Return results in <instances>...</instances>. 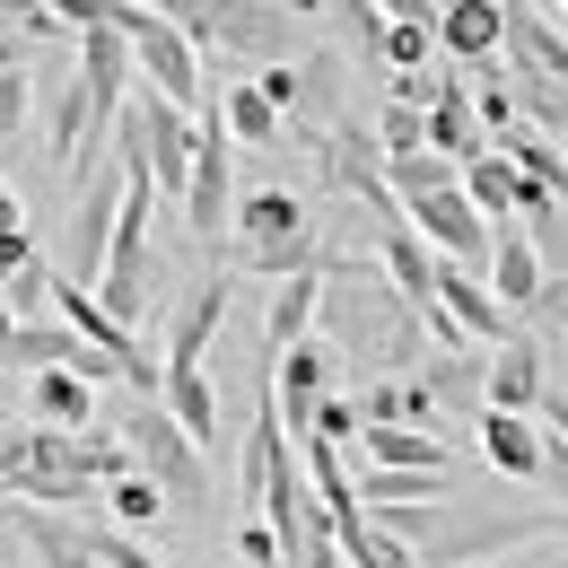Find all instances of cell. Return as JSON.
<instances>
[{
  "instance_id": "ba28073f",
  "label": "cell",
  "mask_w": 568,
  "mask_h": 568,
  "mask_svg": "<svg viewBox=\"0 0 568 568\" xmlns=\"http://www.w3.org/2000/svg\"><path fill=\"white\" fill-rule=\"evenodd\" d=\"M437 306H446V315H455V333H464V342H481V351H498V342H516V333H525L473 263H437Z\"/></svg>"
},
{
  "instance_id": "f1b7e54d",
  "label": "cell",
  "mask_w": 568,
  "mask_h": 568,
  "mask_svg": "<svg viewBox=\"0 0 568 568\" xmlns=\"http://www.w3.org/2000/svg\"><path fill=\"white\" fill-rule=\"evenodd\" d=\"M236 272H263V281L324 272V227H315V236H288V245H254V254H236Z\"/></svg>"
},
{
  "instance_id": "ee69618b",
  "label": "cell",
  "mask_w": 568,
  "mask_h": 568,
  "mask_svg": "<svg viewBox=\"0 0 568 568\" xmlns=\"http://www.w3.org/2000/svg\"><path fill=\"white\" fill-rule=\"evenodd\" d=\"M27 53H36L27 36H0V71H27Z\"/></svg>"
},
{
  "instance_id": "7c38bea8",
  "label": "cell",
  "mask_w": 568,
  "mask_h": 568,
  "mask_svg": "<svg viewBox=\"0 0 568 568\" xmlns=\"http://www.w3.org/2000/svg\"><path fill=\"white\" fill-rule=\"evenodd\" d=\"M227 272H211L202 288H184V306L166 315V367H202V351H211V333L227 324Z\"/></svg>"
},
{
  "instance_id": "b9f144b4",
  "label": "cell",
  "mask_w": 568,
  "mask_h": 568,
  "mask_svg": "<svg viewBox=\"0 0 568 568\" xmlns=\"http://www.w3.org/2000/svg\"><path fill=\"white\" fill-rule=\"evenodd\" d=\"M385 18H412V27H437V0H376Z\"/></svg>"
},
{
  "instance_id": "5b68a950",
  "label": "cell",
  "mask_w": 568,
  "mask_h": 568,
  "mask_svg": "<svg viewBox=\"0 0 568 568\" xmlns=\"http://www.w3.org/2000/svg\"><path fill=\"white\" fill-rule=\"evenodd\" d=\"M175 211L193 219V236L202 245H227V227H236V141H227V123L202 114V141H193V184H184V202Z\"/></svg>"
},
{
  "instance_id": "ac0fdd59",
  "label": "cell",
  "mask_w": 568,
  "mask_h": 568,
  "mask_svg": "<svg viewBox=\"0 0 568 568\" xmlns=\"http://www.w3.org/2000/svg\"><path fill=\"white\" fill-rule=\"evenodd\" d=\"M27 412H36V428H97V385L71 376V367H36L27 376Z\"/></svg>"
},
{
  "instance_id": "7a4b0ae2",
  "label": "cell",
  "mask_w": 568,
  "mask_h": 568,
  "mask_svg": "<svg viewBox=\"0 0 568 568\" xmlns=\"http://www.w3.org/2000/svg\"><path fill=\"white\" fill-rule=\"evenodd\" d=\"M105 27H123L141 88H158V97H166V105H184V114H202V97H211V79H202V44H193L175 18H158V9H141V0H114V18H105Z\"/></svg>"
},
{
  "instance_id": "7bdbcfd3",
  "label": "cell",
  "mask_w": 568,
  "mask_h": 568,
  "mask_svg": "<svg viewBox=\"0 0 568 568\" xmlns=\"http://www.w3.org/2000/svg\"><path fill=\"white\" fill-rule=\"evenodd\" d=\"M18 227H27V202H18L9 184H0V236H18Z\"/></svg>"
},
{
  "instance_id": "bcb514c9",
  "label": "cell",
  "mask_w": 568,
  "mask_h": 568,
  "mask_svg": "<svg viewBox=\"0 0 568 568\" xmlns=\"http://www.w3.org/2000/svg\"><path fill=\"white\" fill-rule=\"evenodd\" d=\"M551 9H560V27H568V0H551Z\"/></svg>"
},
{
  "instance_id": "9c48e42d",
  "label": "cell",
  "mask_w": 568,
  "mask_h": 568,
  "mask_svg": "<svg viewBox=\"0 0 568 568\" xmlns=\"http://www.w3.org/2000/svg\"><path fill=\"white\" fill-rule=\"evenodd\" d=\"M437 53L464 62V71L498 62L507 53V0H446L437 9Z\"/></svg>"
},
{
  "instance_id": "9a60e30c",
  "label": "cell",
  "mask_w": 568,
  "mask_h": 568,
  "mask_svg": "<svg viewBox=\"0 0 568 568\" xmlns=\"http://www.w3.org/2000/svg\"><path fill=\"white\" fill-rule=\"evenodd\" d=\"M420 385L428 403H446V412H490V351H428L420 358Z\"/></svg>"
},
{
  "instance_id": "d6a6232c",
  "label": "cell",
  "mask_w": 568,
  "mask_h": 568,
  "mask_svg": "<svg viewBox=\"0 0 568 568\" xmlns=\"http://www.w3.org/2000/svg\"><path fill=\"white\" fill-rule=\"evenodd\" d=\"M525 333H534V342H568V272L542 281V297L525 306Z\"/></svg>"
},
{
  "instance_id": "e575fe53",
  "label": "cell",
  "mask_w": 568,
  "mask_h": 568,
  "mask_svg": "<svg viewBox=\"0 0 568 568\" xmlns=\"http://www.w3.org/2000/svg\"><path fill=\"white\" fill-rule=\"evenodd\" d=\"M236 568H288L281 534H272L263 516H245V525H236Z\"/></svg>"
},
{
  "instance_id": "8992f818",
  "label": "cell",
  "mask_w": 568,
  "mask_h": 568,
  "mask_svg": "<svg viewBox=\"0 0 568 568\" xmlns=\"http://www.w3.org/2000/svg\"><path fill=\"white\" fill-rule=\"evenodd\" d=\"M403 219L428 236L437 263H473V272H490V219L464 202V184H455V193H428V202H403Z\"/></svg>"
},
{
  "instance_id": "30bf717a",
  "label": "cell",
  "mask_w": 568,
  "mask_h": 568,
  "mask_svg": "<svg viewBox=\"0 0 568 568\" xmlns=\"http://www.w3.org/2000/svg\"><path fill=\"white\" fill-rule=\"evenodd\" d=\"M542 394H551V342H534V333L498 342L490 351V412H542Z\"/></svg>"
},
{
  "instance_id": "277c9868",
  "label": "cell",
  "mask_w": 568,
  "mask_h": 568,
  "mask_svg": "<svg viewBox=\"0 0 568 568\" xmlns=\"http://www.w3.org/2000/svg\"><path fill=\"white\" fill-rule=\"evenodd\" d=\"M123 184H132V158H123V149H105V158H97V175L79 184L62 272H71V281H88V288H97V272H105V245H114V219H123Z\"/></svg>"
},
{
  "instance_id": "e0dca14e",
  "label": "cell",
  "mask_w": 568,
  "mask_h": 568,
  "mask_svg": "<svg viewBox=\"0 0 568 568\" xmlns=\"http://www.w3.org/2000/svg\"><path fill=\"white\" fill-rule=\"evenodd\" d=\"M542 420L534 412H481V455H490V473L507 481H542Z\"/></svg>"
},
{
  "instance_id": "8d00e7d4",
  "label": "cell",
  "mask_w": 568,
  "mask_h": 568,
  "mask_svg": "<svg viewBox=\"0 0 568 568\" xmlns=\"http://www.w3.org/2000/svg\"><path fill=\"white\" fill-rule=\"evenodd\" d=\"M333 88H342V62L315 53V62H306V105H297V123H324V114H333Z\"/></svg>"
},
{
  "instance_id": "74e56055",
  "label": "cell",
  "mask_w": 568,
  "mask_h": 568,
  "mask_svg": "<svg viewBox=\"0 0 568 568\" xmlns=\"http://www.w3.org/2000/svg\"><path fill=\"white\" fill-rule=\"evenodd\" d=\"M254 88H263L281 114H297V105H306V71H288V62H263V71H254Z\"/></svg>"
},
{
  "instance_id": "4dcf8cb0",
  "label": "cell",
  "mask_w": 568,
  "mask_h": 568,
  "mask_svg": "<svg viewBox=\"0 0 568 568\" xmlns=\"http://www.w3.org/2000/svg\"><path fill=\"white\" fill-rule=\"evenodd\" d=\"M412 149H428V114L385 97V114H376V158H412Z\"/></svg>"
},
{
  "instance_id": "f546056e",
  "label": "cell",
  "mask_w": 568,
  "mask_h": 568,
  "mask_svg": "<svg viewBox=\"0 0 568 568\" xmlns=\"http://www.w3.org/2000/svg\"><path fill=\"white\" fill-rule=\"evenodd\" d=\"M27 123H36V79H27V71H0V158L27 149Z\"/></svg>"
},
{
  "instance_id": "7dc6e473",
  "label": "cell",
  "mask_w": 568,
  "mask_h": 568,
  "mask_svg": "<svg viewBox=\"0 0 568 568\" xmlns=\"http://www.w3.org/2000/svg\"><path fill=\"white\" fill-rule=\"evenodd\" d=\"M437 9H446V0H437Z\"/></svg>"
},
{
  "instance_id": "52a82bcc",
  "label": "cell",
  "mask_w": 568,
  "mask_h": 568,
  "mask_svg": "<svg viewBox=\"0 0 568 568\" xmlns=\"http://www.w3.org/2000/svg\"><path fill=\"white\" fill-rule=\"evenodd\" d=\"M333 333L315 342H288V351H272V403H281V420H288V437H306V420H315V403L333 394Z\"/></svg>"
},
{
  "instance_id": "2e32d148",
  "label": "cell",
  "mask_w": 568,
  "mask_h": 568,
  "mask_svg": "<svg viewBox=\"0 0 568 568\" xmlns=\"http://www.w3.org/2000/svg\"><path fill=\"white\" fill-rule=\"evenodd\" d=\"M9 525H18V542H27L44 568H105L88 551V525L62 516V507H9Z\"/></svg>"
},
{
  "instance_id": "cb8c5ba5",
  "label": "cell",
  "mask_w": 568,
  "mask_h": 568,
  "mask_svg": "<svg viewBox=\"0 0 568 568\" xmlns=\"http://www.w3.org/2000/svg\"><path fill=\"white\" fill-rule=\"evenodd\" d=\"M315 315H324V272H297V281L272 288V315H263V342L288 351V342H306L315 333Z\"/></svg>"
},
{
  "instance_id": "484cf974",
  "label": "cell",
  "mask_w": 568,
  "mask_h": 568,
  "mask_svg": "<svg viewBox=\"0 0 568 568\" xmlns=\"http://www.w3.org/2000/svg\"><path fill=\"white\" fill-rule=\"evenodd\" d=\"M428 498H455V473H385V464H367V481H358V507H428Z\"/></svg>"
},
{
  "instance_id": "ffe728a7",
  "label": "cell",
  "mask_w": 568,
  "mask_h": 568,
  "mask_svg": "<svg viewBox=\"0 0 568 568\" xmlns=\"http://www.w3.org/2000/svg\"><path fill=\"white\" fill-rule=\"evenodd\" d=\"M428 149H446L455 166L490 149V132H481V114H473V79H446V97L428 105Z\"/></svg>"
},
{
  "instance_id": "4fadbf2b",
  "label": "cell",
  "mask_w": 568,
  "mask_h": 568,
  "mask_svg": "<svg viewBox=\"0 0 568 568\" xmlns=\"http://www.w3.org/2000/svg\"><path fill=\"white\" fill-rule=\"evenodd\" d=\"M376 272L403 288V306H428V297H437V254H428V236L412 219H385V227H376Z\"/></svg>"
},
{
  "instance_id": "4316f807",
  "label": "cell",
  "mask_w": 568,
  "mask_h": 568,
  "mask_svg": "<svg viewBox=\"0 0 568 568\" xmlns=\"http://www.w3.org/2000/svg\"><path fill=\"white\" fill-rule=\"evenodd\" d=\"M105 516H114V525H123V534H149V525H158V516H166V490H158V481H149L141 464H132V473H123V481H105Z\"/></svg>"
},
{
  "instance_id": "f6af8a7d",
  "label": "cell",
  "mask_w": 568,
  "mask_h": 568,
  "mask_svg": "<svg viewBox=\"0 0 568 568\" xmlns=\"http://www.w3.org/2000/svg\"><path fill=\"white\" fill-rule=\"evenodd\" d=\"M9 333H18V315H9V297H0V342H9Z\"/></svg>"
},
{
  "instance_id": "f35d334b",
  "label": "cell",
  "mask_w": 568,
  "mask_h": 568,
  "mask_svg": "<svg viewBox=\"0 0 568 568\" xmlns=\"http://www.w3.org/2000/svg\"><path fill=\"white\" fill-rule=\"evenodd\" d=\"M18 272H44V254H36V236L18 227V236H0V281H18Z\"/></svg>"
},
{
  "instance_id": "ab89813d",
  "label": "cell",
  "mask_w": 568,
  "mask_h": 568,
  "mask_svg": "<svg viewBox=\"0 0 568 568\" xmlns=\"http://www.w3.org/2000/svg\"><path fill=\"white\" fill-rule=\"evenodd\" d=\"M542 437H551V428H542ZM542 490H560V498H568V446H560V437L542 446Z\"/></svg>"
},
{
  "instance_id": "603a6c76",
  "label": "cell",
  "mask_w": 568,
  "mask_h": 568,
  "mask_svg": "<svg viewBox=\"0 0 568 568\" xmlns=\"http://www.w3.org/2000/svg\"><path fill=\"white\" fill-rule=\"evenodd\" d=\"M516 193H525V175H516V158H498V149H481V158H464V202L490 219V227H507L516 219Z\"/></svg>"
},
{
  "instance_id": "6da1fadb",
  "label": "cell",
  "mask_w": 568,
  "mask_h": 568,
  "mask_svg": "<svg viewBox=\"0 0 568 568\" xmlns=\"http://www.w3.org/2000/svg\"><path fill=\"white\" fill-rule=\"evenodd\" d=\"M141 9L175 18L193 44H211V53H227V62H281L288 36H297L281 0H141Z\"/></svg>"
},
{
  "instance_id": "d6986e66",
  "label": "cell",
  "mask_w": 568,
  "mask_h": 568,
  "mask_svg": "<svg viewBox=\"0 0 568 568\" xmlns=\"http://www.w3.org/2000/svg\"><path fill=\"white\" fill-rule=\"evenodd\" d=\"M358 446H367V464H385V473H455L446 437H428V428H412V420L358 428Z\"/></svg>"
},
{
  "instance_id": "8fae6325",
  "label": "cell",
  "mask_w": 568,
  "mask_h": 568,
  "mask_svg": "<svg viewBox=\"0 0 568 568\" xmlns=\"http://www.w3.org/2000/svg\"><path fill=\"white\" fill-rule=\"evenodd\" d=\"M481 281L498 288V306H507L516 324H525V306L542 297V281H551V272H542V254H534V236H525L516 219H507V227H490V272H481Z\"/></svg>"
},
{
  "instance_id": "1f68e13d",
  "label": "cell",
  "mask_w": 568,
  "mask_h": 568,
  "mask_svg": "<svg viewBox=\"0 0 568 568\" xmlns=\"http://www.w3.org/2000/svg\"><path fill=\"white\" fill-rule=\"evenodd\" d=\"M428 62H437V27L385 18V71H428Z\"/></svg>"
},
{
  "instance_id": "83f0119b",
  "label": "cell",
  "mask_w": 568,
  "mask_h": 568,
  "mask_svg": "<svg viewBox=\"0 0 568 568\" xmlns=\"http://www.w3.org/2000/svg\"><path fill=\"white\" fill-rule=\"evenodd\" d=\"M342 560H351V568H420V551L394 542L376 516H351V525H342Z\"/></svg>"
},
{
  "instance_id": "836d02e7",
  "label": "cell",
  "mask_w": 568,
  "mask_h": 568,
  "mask_svg": "<svg viewBox=\"0 0 568 568\" xmlns=\"http://www.w3.org/2000/svg\"><path fill=\"white\" fill-rule=\"evenodd\" d=\"M358 403L351 394H324V403H315V420H306V437H324V446H358Z\"/></svg>"
},
{
  "instance_id": "44dd1931",
  "label": "cell",
  "mask_w": 568,
  "mask_h": 568,
  "mask_svg": "<svg viewBox=\"0 0 568 568\" xmlns=\"http://www.w3.org/2000/svg\"><path fill=\"white\" fill-rule=\"evenodd\" d=\"M158 403H166V420H175L193 446H202V455H211V437H219V394H211V376H202V367H166Z\"/></svg>"
},
{
  "instance_id": "60d3db41",
  "label": "cell",
  "mask_w": 568,
  "mask_h": 568,
  "mask_svg": "<svg viewBox=\"0 0 568 568\" xmlns=\"http://www.w3.org/2000/svg\"><path fill=\"white\" fill-rule=\"evenodd\" d=\"M534 420H542V428H551V437H560V446H568V394H560V385L542 394V412H534Z\"/></svg>"
},
{
  "instance_id": "d4e9b609",
  "label": "cell",
  "mask_w": 568,
  "mask_h": 568,
  "mask_svg": "<svg viewBox=\"0 0 568 568\" xmlns=\"http://www.w3.org/2000/svg\"><path fill=\"white\" fill-rule=\"evenodd\" d=\"M385 184H394V202H428V193H455L464 166L446 149H412V158H385Z\"/></svg>"
},
{
  "instance_id": "3957f363",
  "label": "cell",
  "mask_w": 568,
  "mask_h": 568,
  "mask_svg": "<svg viewBox=\"0 0 568 568\" xmlns=\"http://www.w3.org/2000/svg\"><path fill=\"white\" fill-rule=\"evenodd\" d=\"M114 437L132 446V464H141L149 481L166 490V507H202V498H211V455H202L184 428L166 420V403H141L132 420L114 428Z\"/></svg>"
},
{
  "instance_id": "d590c367",
  "label": "cell",
  "mask_w": 568,
  "mask_h": 568,
  "mask_svg": "<svg viewBox=\"0 0 568 568\" xmlns=\"http://www.w3.org/2000/svg\"><path fill=\"white\" fill-rule=\"evenodd\" d=\"M446 79H455V71H437V62H428V71H394V79H385V97H394V105H420V114H428V105L446 97Z\"/></svg>"
},
{
  "instance_id": "7402d4cb",
  "label": "cell",
  "mask_w": 568,
  "mask_h": 568,
  "mask_svg": "<svg viewBox=\"0 0 568 568\" xmlns=\"http://www.w3.org/2000/svg\"><path fill=\"white\" fill-rule=\"evenodd\" d=\"M219 123H227V141L236 149H272L288 132V114L254 88V79H227V97H219Z\"/></svg>"
},
{
  "instance_id": "5bb4252c",
  "label": "cell",
  "mask_w": 568,
  "mask_h": 568,
  "mask_svg": "<svg viewBox=\"0 0 568 568\" xmlns=\"http://www.w3.org/2000/svg\"><path fill=\"white\" fill-rule=\"evenodd\" d=\"M288 236H315V211L281 193V184H263V193H236V254H254V245H288Z\"/></svg>"
}]
</instances>
